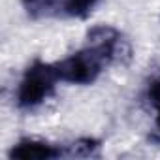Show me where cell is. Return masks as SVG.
I'll use <instances>...</instances> for the list:
<instances>
[{"label": "cell", "mask_w": 160, "mask_h": 160, "mask_svg": "<svg viewBox=\"0 0 160 160\" xmlns=\"http://www.w3.org/2000/svg\"><path fill=\"white\" fill-rule=\"evenodd\" d=\"M60 85L55 60L34 58L25 66L13 87V108L21 113H36L57 96Z\"/></svg>", "instance_id": "obj_1"}, {"label": "cell", "mask_w": 160, "mask_h": 160, "mask_svg": "<svg viewBox=\"0 0 160 160\" xmlns=\"http://www.w3.org/2000/svg\"><path fill=\"white\" fill-rule=\"evenodd\" d=\"M62 85L91 87L109 70L115 68L111 58L92 42L85 40L77 49L55 60Z\"/></svg>", "instance_id": "obj_2"}, {"label": "cell", "mask_w": 160, "mask_h": 160, "mask_svg": "<svg viewBox=\"0 0 160 160\" xmlns=\"http://www.w3.org/2000/svg\"><path fill=\"white\" fill-rule=\"evenodd\" d=\"M85 40L96 43L113 62V66H124L130 62L132 58V43L128 40V36L117 28L115 25H108V23H102V25H92L87 34H85Z\"/></svg>", "instance_id": "obj_3"}, {"label": "cell", "mask_w": 160, "mask_h": 160, "mask_svg": "<svg viewBox=\"0 0 160 160\" xmlns=\"http://www.w3.org/2000/svg\"><path fill=\"white\" fill-rule=\"evenodd\" d=\"M12 160H55L66 158V145L38 136H21L6 151Z\"/></svg>", "instance_id": "obj_4"}, {"label": "cell", "mask_w": 160, "mask_h": 160, "mask_svg": "<svg viewBox=\"0 0 160 160\" xmlns=\"http://www.w3.org/2000/svg\"><path fill=\"white\" fill-rule=\"evenodd\" d=\"M104 0H58V21H85Z\"/></svg>", "instance_id": "obj_5"}, {"label": "cell", "mask_w": 160, "mask_h": 160, "mask_svg": "<svg viewBox=\"0 0 160 160\" xmlns=\"http://www.w3.org/2000/svg\"><path fill=\"white\" fill-rule=\"evenodd\" d=\"M30 21H58V0H19Z\"/></svg>", "instance_id": "obj_6"}, {"label": "cell", "mask_w": 160, "mask_h": 160, "mask_svg": "<svg viewBox=\"0 0 160 160\" xmlns=\"http://www.w3.org/2000/svg\"><path fill=\"white\" fill-rule=\"evenodd\" d=\"M145 102L152 115V128L160 138V70H154L145 83Z\"/></svg>", "instance_id": "obj_7"}, {"label": "cell", "mask_w": 160, "mask_h": 160, "mask_svg": "<svg viewBox=\"0 0 160 160\" xmlns=\"http://www.w3.org/2000/svg\"><path fill=\"white\" fill-rule=\"evenodd\" d=\"M64 145H66V158H92L100 154V147H102V143L91 136L77 138Z\"/></svg>", "instance_id": "obj_8"}]
</instances>
